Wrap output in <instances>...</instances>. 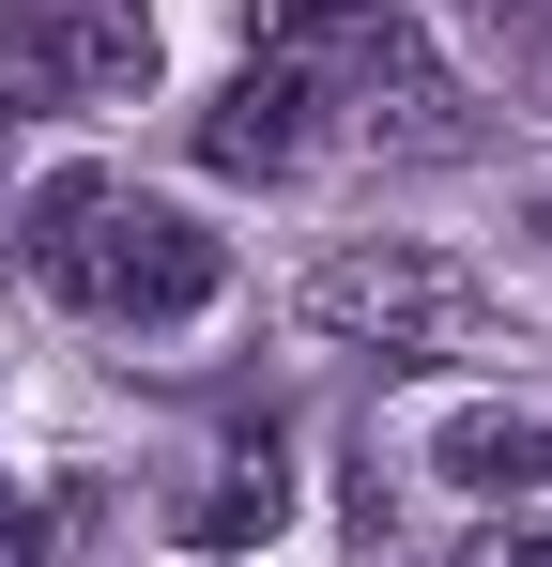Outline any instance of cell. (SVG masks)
Masks as SVG:
<instances>
[{
    "instance_id": "6",
    "label": "cell",
    "mask_w": 552,
    "mask_h": 567,
    "mask_svg": "<svg viewBox=\"0 0 552 567\" xmlns=\"http://www.w3.org/2000/svg\"><path fill=\"white\" fill-rule=\"evenodd\" d=\"M460 567H552V506H507V522H491Z\"/></svg>"
},
{
    "instance_id": "3",
    "label": "cell",
    "mask_w": 552,
    "mask_h": 567,
    "mask_svg": "<svg viewBox=\"0 0 552 567\" xmlns=\"http://www.w3.org/2000/svg\"><path fill=\"white\" fill-rule=\"evenodd\" d=\"M415 461L446 475V491L522 506V491H552V399H538V383H460V399L415 414Z\"/></svg>"
},
{
    "instance_id": "5",
    "label": "cell",
    "mask_w": 552,
    "mask_h": 567,
    "mask_svg": "<svg viewBox=\"0 0 552 567\" xmlns=\"http://www.w3.org/2000/svg\"><path fill=\"white\" fill-rule=\"evenodd\" d=\"M170 522H184V553H246V537H276V522H292L276 445H231V461H215V491H184Z\"/></svg>"
},
{
    "instance_id": "2",
    "label": "cell",
    "mask_w": 552,
    "mask_h": 567,
    "mask_svg": "<svg viewBox=\"0 0 552 567\" xmlns=\"http://www.w3.org/2000/svg\"><path fill=\"white\" fill-rule=\"evenodd\" d=\"M292 322L338 338V353H522V322L491 307V277H460L446 246H338L292 277Z\"/></svg>"
},
{
    "instance_id": "1",
    "label": "cell",
    "mask_w": 552,
    "mask_h": 567,
    "mask_svg": "<svg viewBox=\"0 0 552 567\" xmlns=\"http://www.w3.org/2000/svg\"><path fill=\"white\" fill-rule=\"evenodd\" d=\"M31 261H47V291L62 307H92V322H200L215 291H231V246L184 215V199H139V185H47L31 199Z\"/></svg>"
},
{
    "instance_id": "7",
    "label": "cell",
    "mask_w": 552,
    "mask_h": 567,
    "mask_svg": "<svg viewBox=\"0 0 552 567\" xmlns=\"http://www.w3.org/2000/svg\"><path fill=\"white\" fill-rule=\"evenodd\" d=\"M62 16H92V0H0V47H31V31H62Z\"/></svg>"
},
{
    "instance_id": "4",
    "label": "cell",
    "mask_w": 552,
    "mask_h": 567,
    "mask_svg": "<svg viewBox=\"0 0 552 567\" xmlns=\"http://www.w3.org/2000/svg\"><path fill=\"white\" fill-rule=\"evenodd\" d=\"M307 78H276V62H246V78H231V93L200 107V154H215V169H292V154H307Z\"/></svg>"
}]
</instances>
